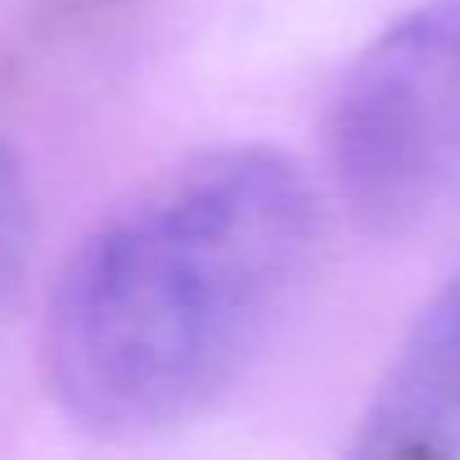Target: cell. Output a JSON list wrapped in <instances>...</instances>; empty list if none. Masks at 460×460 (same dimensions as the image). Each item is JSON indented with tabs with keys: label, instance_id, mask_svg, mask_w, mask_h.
<instances>
[{
	"label": "cell",
	"instance_id": "cell-4",
	"mask_svg": "<svg viewBox=\"0 0 460 460\" xmlns=\"http://www.w3.org/2000/svg\"><path fill=\"white\" fill-rule=\"evenodd\" d=\"M28 240H32L28 181H23L19 158L5 149V140H0V307H5L14 298V289H19Z\"/></svg>",
	"mask_w": 460,
	"mask_h": 460
},
{
	"label": "cell",
	"instance_id": "cell-3",
	"mask_svg": "<svg viewBox=\"0 0 460 460\" xmlns=\"http://www.w3.org/2000/svg\"><path fill=\"white\" fill-rule=\"evenodd\" d=\"M357 456H460V267L424 303L357 433Z\"/></svg>",
	"mask_w": 460,
	"mask_h": 460
},
{
	"label": "cell",
	"instance_id": "cell-1",
	"mask_svg": "<svg viewBox=\"0 0 460 460\" xmlns=\"http://www.w3.org/2000/svg\"><path fill=\"white\" fill-rule=\"evenodd\" d=\"M321 249L307 172L267 145L190 154L109 208L46 303V384L95 438L176 429L235 388Z\"/></svg>",
	"mask_w": 460,
	"mask_h": 460
},
{
	"label": "cell",
	"instance_id": "cell-2",
	"mask_svg": "<svg viewBox=\"0 0 460 460\" xmlns=\"http://www.w3.org/2000/svg\"><path fill=\"white\" fill-rule=\"evenodd\" d=\"M330 172L375 235H406L460 199V0H424L343 73L325 118Z\"/></svg>",
	"mask_w": 460,
	"mask_h": 460
}]
</instances>
